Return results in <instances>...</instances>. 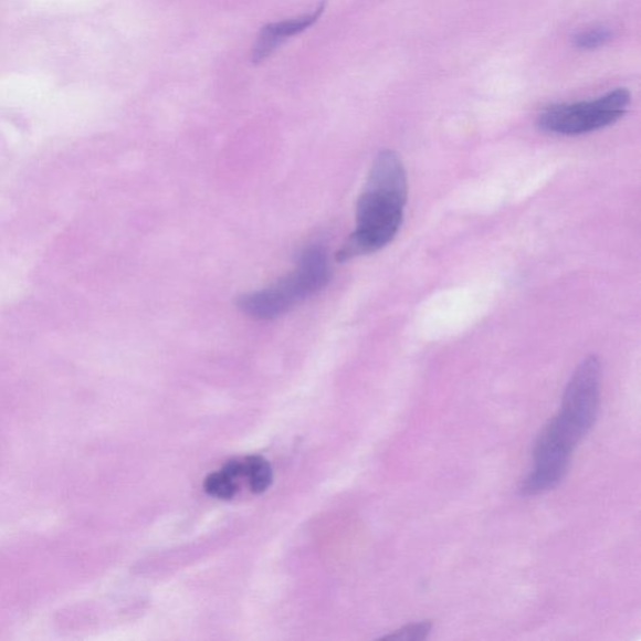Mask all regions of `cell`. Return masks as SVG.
<instances>
[{"label": "cell", "instance_id": "cell-1", "mask_svg": "<svg viewBox=\"0 0 641 641\" xmlns=\"http://www.w3.org/2000/svg\"><path fill=\"white\" fill-rule=\"evenodd\" d=\"M408 175L400 156L382 150L374 160L356 207V230L337 253L350 261L388 246L399 233L408 201Z\"/></svg>", "mask_w": 641, "mask_h": 641}, {"label": "cell", "instance_id": "cell-2", "mask_svg": "<svg viewBox=\"0 0 641 641\" xmlns=\"http://www.w3.org/2000/svg\"><path fill=\"white\" fill-rule=\"evenodd\" d=\"M332 275L327 252L313 244L301 253L296 269L287 276L267 288L240 296L235 305L252 318H277L325 288Z\"/></svg>", "mask_w": 641, "mask_h": 641}, {"label": "cell", "instance_id": "cell-3", "mask_svg": "<svg viewBox=\"0 0 641 641\" xmlns=\"http://www.w3.org/2000/svg\"><path fill=\"white\" fill-rule=\"evenodd\" d=\"M630 93L618 88L596 101L558 105L545 109L537 118V127L549 134L578 136L606 128L626 115Z\"/></svg>", "mask_w": 641, "mask_h": 641}, {"label": "cell", "instance_id": "cell-4", "mask_svg": "<svg viewBox=\"0 0 641 641\" xmlns=\"http://www.w3.org/2000/svg\"><path fill=\"white\" fill-rule=\"evenodd\" d=\"M600 385L601 365L599 358L591 355L580 362L565 389L556 419L578 444L597 421Z\"/></svg>", "mask_w": 641, "mask_h": 641}, {"label": "cell", "instance_id": "cell-5", "mask_svg": "<svg viewBox=\"0 0 641 641\" xmlns=\"http://www.w3.org/2000/svg\"><path fill=\"white\" fill-rule=\"evenodd\" d=\"M577 445L558 419L553 418L536 439L534 469L523 480L518 492L523 496H536L558 486L568 473L572 450Z\"/></svg>", "mask_w": 641, "mask_h": 641}, {"label": "cell", "instance_id": "cell-6", "mask_svg": "<svg viewBox=\"0 0 641 641\" xmlns=\"http://www.w3.org/2000/svg\"><path fill=\"white\" fill-rule=\"evenodd\" d=\"M326 3H320L314 12L297 18L287 19L277 23H270L262 28V31L254 43L252 51V61L259 64L266 61L279 46L288 38L295 36L313 27L324 14Z\"/></svg>", "mask_w": 641, "mask_h": 641}, {"label": "cell", "instance_id": "cell-7", "mask_svg": "<svg viewBox=\"0 0 641 641\" xmlns=\"http://www.w3.org/2000/svg\"><path fill=\"white\" fill-rule=\"evenodd\" d=\"M244 477H248L251 492L263 494L267 492L273 481V471L265 458L251 455L243 460Z\"/></svg>", "mask_w": 641, "mask_h": 641}, {"label": "cell", "instance_id": "cell-8", "mask_svg": "<svg viewBox=\"0 0 641 641\" xmlns=\"http://www.w3.org/2000/svg\"><path fill=\"white\" fill-rule=\"evenodd\" d=\"M203 487L207 494L221 500H231L239 492L235 479L225 474L222 469L207 476Z\"/></svg>", "mask_w": 641, "mask_h": 641}, {"label": "cell", "instance_id": "cell-9", "mask_svg": "<svg viewBox=\"0 0 641 641\" xmlns=\"http://www.w3.org/2000/svg\"><path fill=\"white\" fill-rule=\"evenodd\" d=\"M612 38V32L608 28H592V30L581 32L575 36V44L582 50H596L605 45Z\"/></svg>", "mask_w": 641, "mask_h": 641}, {"label": "cell", "instance_id": "cell-10", "mask_svg": "<svg viewBox=\"0 0 641 641\" xmlns=\"http://www.w3.org/2000/svg\"><path fill=\"white\" fill-rule=\"evenodd\" d=\"M432 629L430 621H423V623H414L401 628L395 631L393 634L386 637V639L391 640H404V641H419L427 639Z\"/></svg>", "mask_w": 641, "mask_h": 641}]
</instances>
